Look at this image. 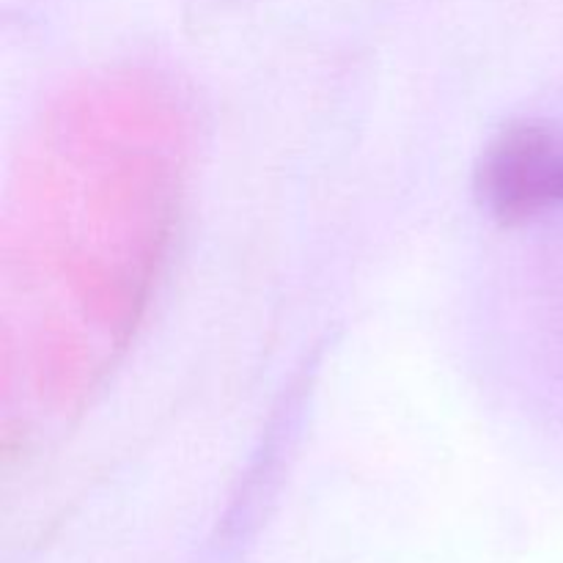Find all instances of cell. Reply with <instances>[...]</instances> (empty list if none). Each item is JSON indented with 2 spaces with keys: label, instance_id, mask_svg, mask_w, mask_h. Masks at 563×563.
<instances>
[{
  "label": "cell",
  "instance_id": "obj_1",
  "mask_svg": "<svg viewBox=\"0 0 563 563\" xmlns=\"http://www.w3.org/2000/svg\"><path fill=\"white\" fill-rule=\"evenodd\" d=\"M482 203L504 225L528 223L563 203V143L539 121H517L493 137L476 170Z\"/></svg>",
  "mask_w": 563,
  "mask_h": 563
}]
</instances>
